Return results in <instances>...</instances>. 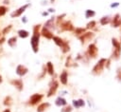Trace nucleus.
<instances>
[{"label": "nucleus", "instance_id": "obj_1", "mask_svg": "<svg viewBox=\"0 0 121 112\" xmlns=\"http://www.w3.org/2000/svg\"><path fill=\"white\" fill-rule=\"evenodd\" d=\"M39 28H40V25H36L33 28V35H32L31 40H30V44H31L32 49H33V51L35 53H37L38 50H39V41H40Z\"/></svg>", "mask_w": 121, "mask_h": 112}, {"label": "nucleus", "instance_id": "obj_2", "mask_svg": "<svg viewBox=\"0 0 121 112\" xmlns=\"http://www.w3.org/2000/svg\"><path fill=\"white\" fill-rule=\"evenodd\" d=\"M106 62H107L106 59H104V58L100 59V60L98 61V63L94 66V68H93V70H92V73L95 74V75L100 74V73L102 72V70H103V67H104V65L106 64Z\"/></svg>", "mask_w": 121, "mask_h": 112}, {"label": "nucleus", "instance_id": "obj_3", "mask_svg": "<svg viewBox=\"0 0 121 112\" xmlns=\"http://www.w3.org/2000/svg\"><path fill=\"white\" fill-rule=\"evenodd\" d=\"M112 46H113V47H114V51H113V54H112V56H114V58H118L119 57V55H120V53H121V45H120V43L116 40V39H112Z\"/></svg>", "mask_w": 121, "mask_h": 112}, {"label": "nucleus", "instance_id": "obj_4", "mask_svg": "<svg viewBox=\"0 0 121 112\" xmlns=\"http://www.w3.org/2000/svg\"><path fill=\"white\" fill-rule=\"evenodd\" d=\"M42 99H43V95H42V94H38V93H36V94H33V95L30 97L28 103H29V104L34 105V104L38 103L39 102H41Z\"/></svg>", "mask_w": 121, "mask_h": 112}, {"label": "nucleus", "instance_id": "obj_5", "mask_svg": "<svg viewBox=\"0 0 121 112\" xmlns=\"http://www.w3.org/2000/svg\"><path fill=\"white\" fill-rule=\"evenodd\" d=\"M97 52H98V49L96 47V46L95 44H91L88 47V54L90 57L92 58H95L96 55H97Z\"/></svg>", "mask_w": 121, "mask_h": 112}, {"label": "nucleus", "instance_id": "obj_6", "mask_svg": "<svg viewBox=\"0 0 121 112\" xmlns=\"http://www.w3.org/2000/svg\"><path fill=\"white\" fill-rule=\"evenodd\" d=\"M59 86V84L57 81H52L51 84H50V86H49V90H48V93H47V97H51L52 95L55 94L57 88Z\"/></svg>", "mask_w": 121, "mask_h": 112}, {"label": "nucleus", "instance_id": "obj_7", "mask_svg": "<svg viewBox=\"0 0 121 112\" xmlns=\"http://www.w3.org/2000/svg\"><path fill=\"white\" fill-rule=\"evenodd\" d=\"M28 6H29V5H28V4H26V5H25V6L21 7V8H19L17 10L13 11V12L10 14V15H11V17H13V18H14V17H18V16H20V15H21V14H22L26 9V8H27Z\"/></svg>", "mask_w": 121, "mask_h": 112}, {"label": "nucleus", "instance_id": "obj_8", "mask_svg": "<svg viewBox=\"0 0 121 112\" xmlns=\"http://www.w3.org/2000/svg\"><path fill=\"white\" fill-rule=\"evenodd\" d=\"M94 35H95V34H94L93 32H85V33L82 34V36L79 37V40L81 41V43H85L86 41L91 40V39L94 37Z\"/></svg>", "mask_w": 121, "mask_h": 112}, {"label": "nucleus", "instance_id": "obj_9", "mask_svg": "<svg viewBox=\"0 0 121 112\" xmlns=\"http://www.w3.org/2000/svg\"><path fill=\"white\" fill-rule=\"evenodd\" d=\"M16 73L19 76H24V75H26L27 73V68L23 65H19L16 67Z\"/></svg>", "mask_w": 121, "mask_h": 112}, {"label": "nucleus", "instance_id": "obj_10", "mask_svg": "<svg viewBox=\"0 0 121 112\" xmlns=\"http://www.w3.org/2000/svg\"><path fill=\"white\" fill-rule=\"evenodd\" d=\"M42 35L43 36V37H45L46 39H53V33L48 29V28H43V29H42Z\"/></svg>", "mask_w": 121, "mask_h": 112}, {"label": "nucleus", "instance_id": "obj_11", "mask_svg": "<svg viewBox=\"0 0 121 112\" xmlns=\"http://www.w3.org/2000/svg\"><path fill=\"white\" fill-rule=\"evenodd\" d=\"M60 27H61V29L62 30H73V25L71 24V22L70 21H65V22H63L61 25H60Z\"/></svg>", "mask_w": 121, "mask_h": 112}, {"label": "nucleus", "instance_id": "obj_12", "mask_svg": "<svg viewBox=\"0 0 121 112\" xmlns=\"http://www.w3.org/2000/svg\"><path fill=\"white\" fill-rule=\"evenodd\" d=\"M10 84L13 86H15L19 91H21L23 89V82H22V80H12L10 82Z\"/></svg>", "mask_w": 121, "mask_h": 112}, {"label": "nucleus", "instance_id": "obj_13", "mask_svg": "<svg viewBox=\"0 0 121 112\" xmlns=\"http://www.w3.org/2000/svg\"><path fill=\"white\" fill-rule=\"evenodd\" d=\"M67 78H68V75H67V72L66 71H62V73L60 75V83L62 84H67Z\"/></svg>", "mask_w": 121, "mask_h": 112}, {"label": "nucleus", "instance_id": "obj_14", "mask_svg": "<svg viewBox=\"0 0 121 112\" xmlns=\"http://www.w3.org/2000/svg\"><path fill=\"white\" fill-rule=\"evenodd\" d=\"M120 24H121V20L119 19V14H116L112 19V27L116 28V27L120 26Z\"/></svg>", "mask_w": 121, "mask_h": 112}, {"label": "nucleus", "instance_id": "obj_15", "mask_svg": "<svg viewBox=\"0 0 121 112\" xmlns=\"http://www.w3.org/2000/svg\"><path fill=\"white\" fill-rule=\"evenodd\" d=\"M48 106H49V103H41V104L38 106V108H37V112H43Z\"/></svg>", "mask_w": 121, "mask_h": 112}, {"label": "nucleus", "instance_id": "obj_16", "mask_svg": "<svg viewBox=\"0 0 121 112\" xmlns=\"http://www.w3.org/2000/svg\"><path fill=\"white\" fill-rule=\"evenodd\" d=\"M16 42H17V38L15 36H13V37H11V38H9L8 40V45L10 47H14L16 46Z\"/></svg>", "mask_w": 121, "mask_h": 112}, {"label": "nucleus", "instance_id": "obj_17", "mask_svg": "<svg viewBox=\"0 0 121 112\" xmlns=\"http://www.w3.org/2000/svg\"><path fill=\"white\" fill-rule=\"evenodd\" d=\"M53 41L55 42V44L57 45V46H59L60 47L63 45V43H64V41L61 39V38H60V37H58V36H54L53 37Z\"/></svg>", "mask_w": 121, "mask_h": 112}, {"label": "nucleus", "instance_id": "obj_18", "mask_svg": "<svg viewBox=\"0 0 121 112\" xmlns=\"http://www.w3.org/2000/svg\"><path fill=\"white\" fill-rule=\"evenodd\" d=\"M46 68H47V71L50 75H53L54 74V66H53V64L51 62H48L46 64Z\"/></svg>", "mask_w": 121, "mask_h": 112}, {"label": "nucleus", "instance_id": "obj_19", "mask_svg": "<svg viewBox=\"0 0 121 112\" xmlns=\"http://www.w3.org/2000/svg\"><path fill=\"white\" fill-rule=\"evenodd\" d=\"M44 28H54L55 27H54V19L52 18V19H49L46 23H45V25H44Z\"/></svg>", "mask_w": 121, "mask_h": 112}, {"label": "nucleus", "instance_id": "obj_20", "mask_svg": "<svg viewBox=\"0 0 121 112\" xmlns=\"http://www.w3.org/2000/svg\"><path fill=\"white\" fill-rule=\"evenodd\" d=\"M56 104L58 106H60V105H66V101L65 99L61 98V97H59L57 100H56Z\"/></svg>", "mask_w": 121, "mask_h": 112}, {"label": "nucleus", "instance_id": "obj_21", "mask_svg": "<svg viewBox=\"0 0 121 112\" xmlns=\"http://www.w3.org/2000/svg\"><path fill=\"white\" fill-rule=\"evenodd\" d=\"M18 35H19L21 38H26V37H28L29 33H28V31L25 30V29H20V30L18 31Z\"/></svg>", "mask_w": 121, "mask_h": 112}, {"label": "nucleus", "instance_id": "obj_22", "mask_svg": "<svg viewBox=\"0 0 121 112\" xmlns=\"http://www.w3.org/2000/svg\"><path fill=\"white\" fill-rule=\"evenodd\" d=\"M60 48H61V51H62L63 53H66V52H68V51H69V49H70V47H69L68 43L64 41V43H63V45L60 47Z\"/></svg>", "mask_w": 121, "mask_h": 112}, {"label": "nucleus", "instance_id": "obj_23", "mask_svg": "<svg viewBox=\"0 0 121 112\" xmlns=\"http://www.w3.org/2000/svg\"><path fill=\"white\" fill-rule=\"evenodd\" d=\"M83 33H85V28H77L75 30V34L78 36L82 35Z\"/></svg>", "mask_w": 121, "mask_h": 112}, {"label": "nucleus", "instance_id": "obj_24", "mask_svg": "<svg viewBox=\"0 0 121 112\" xmlns=\"http://www.w3.org/2000/svg\"><path fill=\"white\" fill-rule=\"evenodd\" d=\"M110 22V18L108 17V16H104V17H102L101 19H100V24L102 25V26H105L106 24H108Z\"/></svg>", "mask_w": 121, "mask_h": 112}, {"label": "nucleus", "instance_id": "obj_25", "mask_svg": "<svg viewBox=\"0 0 121 112\" xmlns=\"http://www.w3.org/2000/svg\"><path fill=\"white\" fill-rule=\"evenodd\" d=\"M95 12L94 10H91V9H87L86 12H85V16H86V18L93 17V16H95Z\"/></svg>", "mask_w": 121, "mask_h": 112}, {"label": "nucleus", "instance_id": "obj_26", "mask_svg": "<svg viewBox=\"0 0 121 112\" xmlns=\"http://www.w3.org/2000/svg\"><path fill=\"white\" fill-rule=\"evenodd\" d=\"M4 104L5 105H10L11 104V98L9 96V97H7L6 99H5V101H4Z\"/></svg>", "mask_w": 121, "mask_h": 112}, {"label": "nucleus", "instance_id": "obj_27", "mask_svg": "<svg viewBox=\"0 0 121 112\" xmlns=\"http://www.w3.org/2000/svg\"><path fill=\"white\" fill-rule=\"evenodd\" d=\"M7 12V8L4 6H0V16H3Z\"/></svg>", "mask_w": 121, "mask_h": 112}, {"label": "nucleus", "instance_id": "obj_28", "mask_svg": "<svg viewBox=\"0 0 121 112\" xmlns=\"http://www.w3.org/2000/svg\"><path fill=\"white\" fill-rule=\"evenodd\" d=\"M95 24H96L95 21H91V22H89V23L87 24V28H93L95 26Z\"/></svg>", "mask_w": 121, "mask_h": 112}, {"label": "nucleus", "instance_id": "obj_29", "mask_svg": "<svg viewBox=\"0 0 121 112\" xmlns=\"http://www.w3.org/2000/svg\"><path fill=\"white\" fill-rule=\"evenodd\" d=\"M71 111H72V107L69 105H67L61 109V112H71Z\"/></svg>", "mask_w": 121, "mask_h": 112}, {"label": "nucleus", "instance_id": "obj_30", "mask_svg": "<svg viewBox=\"0 0 121 112\" xmlns=\"http://www.w3.org/2000/svg\"><path fill=\"white\" fill-rule=\"evenodd\" d=\"M10 28H11V26H9V27L5 28L3 29V31H2V33H3V34H6L7 32H9V31L10 30Z\"/></svg>", "mask_w": 121, "mask_h": 112}, {"label": "nucleus", "instance_id": "obj_31", "mask_svg": "<svg viewBox=\"0 0 121 112\" xmlns=\"http://www.w3.org/2000/svg\"><path fill=\"white\" fill-rule=\"evenodd\" d=\"M73 105H74L76 108H79V107H80V106H79V103H78V101H76V100L73 101Z\"/></svg>", "mask_w": 121, "mask_h": 112}, {"label": "nucleus", "instance_id": "obj_32", "mask_svg": "<svg viewBox=\"0 0 121 112\" xmlns=\"http://www.w3.org/2000/svg\"><path fill=\"white\" fill-rule=\"evenodd\" d=\"M71 60H72L71 57H68L67 58V61H66V64H65L66 66H71Z\"/></svg>", "mask_w": 121, "mask_h": 112}, {"label": "nucleus", "instance_id": "obj_33", "mask_svg": "<svg viewBox=\"0 0 121 112\" xmlns=\"http://www.w3.org/2000/svg\"><path fill=\"white\" fill-rule=\"evenodd\" d=\"M78 103H79V106L81 107V106H83V105H84V101L80 99V100H78Z\"/></svg>", "mask_w": 121, "mask_h": 112}, {"label": "nucleus", "instance_id": "obj_34", "mask_svg": "<svg viewBox=\"0 0 121 112\" xmlns=\"http://www.w3.org/2000/svg\"><path fill=\"white\" fill-rule=\"evenodd\" d=\"M118 5H119V3H117V2H116V3H114V4H112V5H111V7H112V8H115V7H117Z\"/></svg>", "mask_w": 121, "mask_h": 112}, {"label": "nucleus", "instance_id": "obj_35", "mask_svg": "<svg viewBox=\"0 0 121 112\" xmlns=\"http://www.w3.org/2000/svg\"><path fill=\"white\" fill-rule=\"evenodd\" d=\"M5 41V38H2L1 40H0V44H3V42Z\"/></svg>", "mask_w": 121, "mask_h": 112}, {"label": "nucleus", "instance_id": "obj_36", "mask_svg": "<svg viewBox=\"0 0 121 112\" xmlns=\"http://www.w3.org/2000/svg\"><path fill=\"white\" fill-rule=\"evenodd\" d=\"M4 112H11V111H10L9 109H5V110H4Z\"/></svg>", "mask_w": 121, "mask_h": 112}, {"label": "nucleus", "instance_id": "obj_37", "mask_svg": "<svg viewBox=\"0 0 121 112\" xmlns=\"http://www.w3.org/2000/svg\"><path fill=\"white\" fill-rule=\"evenodd\" d=\"M47 14H48V13H47V12H43V16H46V15H47Z\"/></svg>", "mask_w": 121, "mask_h": 112}, {"label": "nucleus", "instance_id": "obj_38", "mask_svg": "<svg viewBox=\"0 0 121 112\" xmlns=\"http://www.w3.org/2000/svg\"><path fill=\"white\" fill-rule=\"evenodd\" d=\"M22 20H23V22H24V23H26V17H24V19H22Z\"/></svg>", "mask_w": 121, "mask_h": 112}, {"label": "nucleus", "instance_id": "obj_39", "mask_svg": "<svg viewBox=\"0 0 121 112\" xmlns=\"http://www.w3.org/2000/svg\"><path fill=\"white\" fill-rule=\"evenodd\" d=\"M53 11H54L53 9H49V12H53Z\"/></svg>", "mask_w": 121, "mask_h": 112}, {"label": "nucleus", "instance_id": "obj_40", "mask_svg": "<svg viewBox=\"0 0 121 112\" xmlns=\"http://www.w3.org/2000/svg\"><path fill=\"white\" fill-rule=\"evenodd\" d=\"M2 82V77H1V75H0V83Z\"/></svg>", "mask_w": 121, "mask_h": 112}, {"label": "nucleus", "instance_id": "obj_41", "mask_svg": "<svg viewBox=\"0 0 121 112\" xmlns=\"http://www.w3.org/2000/svg\"><path fill=\"white\" fill-rule=\"evenodd\" d=\"M50 1H51V2H54V1H55V0H50Z\"/></svg>", "mask_w": 121, "mask_h": 112}]
</instances>
